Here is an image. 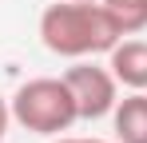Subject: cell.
<instances>
[{"label": "cell", "instance_id": "52a82bcc", "mask_svg": "<svg viewBox=\"0 0 147 143\" xmlns=\"http://www.w3.org/2000/svg\"><path fill=\"white\" fill-rule=\"evenodd\" d=\"M8 123H12V103H8V99L0 95V139L8 135Z\"/></svg>", "mask_w": 147, "mask_h": 143}, {"label": "cell", "instance_id": "3957f363", "mask_svg": "<svg viewBox=\"0 0 147 143\" xmlns=\"http://www.w3.org/2000/svg\"><path fill=\"white\" fill-rule=\"evenodd\" d=\"M68 88L76 95V107H80V119H103L115 111L119 103V80L111 76L107 64H96L92 60H72V68L64 72Z\"/></svg>", "mask_w": 147, "mask_h": 143}, {"label": "cell", "instance_id": "8992f818", "mask_svg": "<svg viewBox=\"0 0 147 143\" xmlns=\"http://www.w3.org/2000/svg\"><path fill=\"white\" fill-rule=\"evenodd\" d=\"M103 4L115 16V24L123 28V36H135L147 28V0H103Z\"/></svg>", "mask_w": 147, "mask_h": 143}, {"label": "cell", "instance_id": "6da1fadb", "mask_svg": "<svg viewBox=\"0 0 147 143\" xmlns=\"http://www.w3.org/2000/svg\"><path fill=\"white\" fill-rule=\"evenodd\" d=\"M123 40V28L107 12V4L84 0H56L40 12V44L64 60H92L107 56Z\"/></svg>", "mask_w": 147, "mask_h": 143}, {"label": "cell", "instance_id": "7a4b0ae2", "mask_svg": "<svg viewBox=\"0 0 147 143\" xmlns=\"http://www.w3.org/2000/svg\"><path fill=\"white\" fill-rule=\"evenodd\" d=\"M8 103H12V123H20L32 135H48V139L72 131V123L80 119L76 95H72L64 76H36V80H28V84H20L12 92Z\"/></svg>", "mask_w": 147, "mask_h": 143}, {"label": "cell", "instance_id": "9c48e42d", "mask_svg": "<svg viewBox=\"0 0 147 143\" xmlns=\"http://www.w3.org/2000/svg\"><path fill=\"white\" fill-rule=\"evenodd\" d=\"M84 4H99V0H84Z\"/></svg>", "mask_w": 147, "mask_h": 143}, {"label": "cell", "instance_id": "5b68a950", "mask_svg": "<svg viewBox=\"0 0 147 143\" xmlns=\"http://www.w3.org/2000/svg\"><path fill=\"white\" fill-rule=\"evenodd\" d=\"M115 143H147V92L123 95L111 111Z\"/></svg>", "mask_w": 147, "mask_h": 143}, {"label": "cell", "instance_id": "277c9868", "mask_svg": "<svg viewBox=\"0 0 147 143\" xmlns=\"http://www.w3.org/2000/svg\"><path fill=\"white\" fill-rule=\"evenodd\" d=\"M107 68L127 92H147V40H119L107 52Z\"/></svg>", "mask_w": 147, "mask_h": 143}, {"label": "cell", "instance_id": "ba28073f", "mask_svg": "<svg viewBox=\"0 0 147 143\" xmlns=\"http://www.w3.org/2000/svg\"><path fill=\"white\" fill-rule=\"evenodd\" d=\"M52 143H107V139H84V135H56Z\"/></svg>", "mask_w": 147, "mask_h": 143}]
</instances>
